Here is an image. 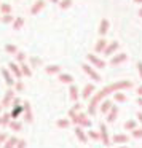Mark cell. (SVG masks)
Masks as SVG:
<instances>
[{"label":"cell","mask_w":142,"mask_h":148,"mask_svg":"<svg viewBox=\"0 0 142 148\" xmlns=\"http://www.w3.org/2000/svg\"><path fill=\"white\" fill-rule=\"evenodd\" d=\"M137 92H139V94H141V96H142V86H141V88H139V89H137Z\"/></svg>","instance_id":"f6af8a7d"},{"label":"cell","mask_w":142,"mask_h":148,"mask_svg":"<svg viewBox=\"0 0 142 148\" xmlns=\"http://www.w3.org/2000/svg\"><path fill=\"white\" fill-rule=\"evenodd\" d=\"M8 118H10V116H8V115H3V118L0 119V121L3 123V124H7V123H8Z\"/></svg>","instance_id":"8d00e7d4"},{"label":"cell","mask_w":142,"mask_h":148,"mask_svg":"<svg viewBox=\"0 0 142 148\" xmlns=\"http://www.w3.org/2000/svg\"><path fill=\"white\" fill-rule=\"evenodd\" d=\"M43 7H45V2H43V0H39V2H37V3L34 5L32 8H30V13H32V14H37Z\"/></svg>","instance_id":"8992f818"},{"label":"cell","mask_w":142,"mask_h":148,"mask_svg":"<svg viewBox=\"0 0 142 148\" xmlns=\"http://www.w3.org/2000/svg\"><path fill=\"white\" fill-rule=\"evenodd\" d=\"M120 148H126V147H120Z\"/></svg>","instance_id":"681fc988"},{"label":"cell","mask_w":142,"mask_h":148,"mask_svg":"<svg viewBox=\"0 0 142 148\" xmlns=\"http://www.w3.org/2000/svg\"><path fill=\"white\" fill-rule=\"evenodd\" d=\"M115 100H118V102H125V100H126L125 94H121V92H116V94H115Z\"/></svg>","instance_id":"83f0119b"},{"label":"cell","mask_w":142,"mask_h":148,"mask_svg":"<svg viewBox=\"0 0 142 148\" xmlns=\"http://www.w3.org/2000/svg\"><path fill=\"white\" fill-rule=\"evenodd\" d=\"M59 70H61L59 65H48L46 67V73H59Z\"/></svg>","instance_id":"ac0fdd59"},{"label":"cell","mask_w":142,"mask_h":148,"mask_svg":"<svg viewBox=\"0 0 142 148\" xmlns=\"http://www.w3.org/2000/svg\"><path fill=\"white\" fill-rule=\"evenodd\" d=\"M0 108H2V105H0Z\"/></svg>","instance_id":"f907efd6"},{"label":"cell","mask_w":142,"mask_h":148,"mask_svg":"<svg viewBox=\"0 0 142 148\" xmlns=\"http://www.w3.org/2000/svg\"><path fill=\"white\" fill-rule=\"evenodd\" d=\"M23 24H24V19L23 18H16V19H14V30H19L21 27H23Z\"/></svg>","instance_id":"d6986e66"},{"label":"cell","mask_w":142,"mask_h":148,"mask_svg":"<svg viewBox=\"0 0 142 148\" xmlns=\"http://www.w3.org/2000/svg\"><path fill=\"white\" fill-rule=\"evenodd\" d=\"M51 2H53V3H58V2H59V0H51Z\"/></svg>","instance_id":"c3c4849f"},{"label":"cell","mask_w":142,"mask_h":148,"mask_svg":"<svg viewBox=\"0 0 142 148\" xmlns=\"http://www.w3.org/2000/svg\"><path fill=\"white\" fill-rule=\"evenodd\" d=\"M23 88H24V84L21 83V81H19V83H16V89L18 91H23Z\"/></svg>","instance_id":"ab89813d"},{"label":"cell","mask_w":142,"mask_h":148,"mask_svg":"<svg viewBox=\"0 0 142 148\" xmlns=\"http://www.w3.org/2000/svg\"><path fill=\"white\" fill-rule=\"evenodd\" d=\"M21 72H23V73L26 75V77H30V69L27 67L26 64H23V62H21Z\"/></svg>","instance_id":"603a6c76"},{"label":"cell","mask_w":142,"mask_h":148,"mask_svg":"<svg viewBox=\"0 0 142 148\" xmlns=\"http://www.w3.org/2000/svg\"><path fill=\"white\" fill-rule=\"evenodd\" d=\"M136 3H142V0H134Z\"/></svg>","instance_id":"7dc6e473"},{"label":"cell","mask_w":142,"mask_h":148,"mask_svg":"<svg viewBox=\"0 0 142 148\" xmlns=\"http://www.w3.org/2000/svg\"><path fill=\"white\" fill-rule=\"evenodd\" d=\"M107 30H109V21L102 19L101 21V27H99V35H105Z\"/></svg>","instance_id":"9c48e42d"},{"label":"cell","mask_w":142,"mask_h":148,"mask_svg":"<svg viewBox=\"0 0 142 148\" xmlns=\"http://www.w3.org/2000/svg\"><path fill=\"white\" fill-rule=\"evenodd\" d=\"M109 108H112V102H110V100H105V102L101 105V110H102V113H105Z\"/></svg>","instance_id":"44dd1931"},{"label":"cell","mask_w":142,"mask_h":148,"mask_svg":"<svg viewBox=\"0 0 142 148\" xmlns=\"http://www.w3.org/2000/svg\"><path fill=\"white\" fill-rule=\"evenodd\" d=\"M93 91H94V84H86V86H85V89H83V94H81V96H83L85 99H88V97H90L91 94H93Z\"/></svg>","instance_id":"8fae6325"},{"label":"cell","mask_w":142,"mask_h":148,"mask_svg":"<svg viewBox=\"0 0 142 148\" xmlns=\"http://www.w3.org/2000/svg\"><path fill=\"white\" fill-rule=\"evenodd\" d=\"M101 135H102V140H104V143L105 145H109L110 143V140H109V135H107V129H105V126H101Z\"/></svg>","instance_id":"4fadbf2b"},{"label":"cell","mask_w":142,"mask_h":148,"mask_svg":"<svg viewBox=\"0 0 142 148\" xmlns=\"http://www.w3.org/2000/svg\"><path fill=\"white\" fill-rule=\"evenodd\" d=\"M16 143H18V138H16V137H11L10 140L7 142V145H5V148H13Z\"/></svg>","instance_id":"7402d4cb"},{"label":"cell","mask_w":142,"mask_h":148,"mask_svg":"<svg viewBox=\"0 0 142 148\" xmlns=\"http://www.w3.org/2000/svg\"><path fill=\"white\" fill-rule=\"evenodd\" d=\"M116 48H118V42H112L109 46H105V49H104V54H105V56H110Z\"/></svg>","instance_id":"5b68a950"},{"label":"cell","mask_w":142,"mask_h":148,"mask_svg":"<svg viewBox=\"0 0 142 148\" xmlns=\"http://www.w3.org/2000/svg\"><path fill=\"white\" fill-rule=\"evenodd\" d=\"M59 80H61L62 83H72V81H74V77H72V75H67V73H62V75H59Z\"/></svg>","instance_id":"5bb4252c"},{"label":"cell","mask_w":142,"mask_h":148,"mask_svg":"<svg viewBox=\"0 0 142 148\" xmlns=\"http://www.w3.org/2000/svg\"><path fill=\"white\" fill-rule=\"evenodd\" d=\"M5 140V134H2V135H0V142H3Z\"/></svg>","instance_id":"7bdbcfd3"},{"label":"cell","mask_w":142,"mask_h":148,"mask_svg":"<svg viewBox=\"0 0 142 148\" xmlns=\"http://www.w3.org/2000/svg\"><path fill=\"white\" fill-rule=\"evenodd\" d=\"M75 134H77V137H78V138H80V142H86V140H88V138H86V135H85V132L81 131L80 127H77V129H75Z\"/></svg>","instance_id":"e0dca14e"},{"label":"cell","mask_w":142,"mask_h":148,"mask_svg":"<svg viewBox=\"0 0 142 148\" xmlns=\"http://www.w3.org/2000/svg\"><path fill=\"white\" fill-rule=\"evenodd\" d=\"M123 61H126V54L125 53H120V54H116L115 58H112V64L113 65H116V64H120V62H123Z\"/></svg>","instance_id":"30bf717a"},{"label":"cell","mask_w":142,"mask_h":148,"mask_svg":"<svg viewBox=\"0 0 142 148\" xmlns=\"http://www.w3.org/2000/svg\"><path fill=\"white\" fill-rule=\"evenodd\" d=\"M26 121H32V115H30V107H29V103H26Z\"/></svg>","instance_id":"cb8c5ba5"},{"label":"cell","mask_w":142,"mask_h":148,"mask_svg":"<svg viewBox=\"0 0 142 148\" xmlns=\"http://www.w3.org/2000/svg\"><path fill=\"white\" fill-rule=\"evenodd\" d=\"M58 126H59V127H67V126H69V121H67V119H59V121H58Z\"/></svg>","instance_id":"f546056e"},{"label":"cell","mask_w":142,"mask_h":148,"mask_svg":"<svg viewBox=\"0 0 142 148\" xmlns=\"http://www.w3.org/2000/svg\"><path fill=\"white\" fill-rule=\"evenodd\" d=\"M121 88H131V81H120V83L110 84V86H107V88H105V89L101 91L99 94H96V96H94V99L91 100V105H90V113H91V115H94L97 102H99V100L102 99L104 96H107V94L113 92V91H116V89H121Z\"/></svg>","instance_id":"6da1fadb"},{"label":"cell","mask_w":142,"mask_h":148,"mask_svg":"<svg viewBox=\"0 0 142 148\" xmlns=\"http://www.w3.org/2000/svg\"><path fill=\"white\" fill-rule=\"evenodd\" d=\"M137 103H139V105L142 107V97H139V99H137Z\"/></svg>","instance_id":"b9f144b4"},{"label":"cell","mask_w":142,"mask_h":148,"mask_svg":"<svg viewBox=\"0 0 142 148\" xmlns=\"http://www.w3.org/2000/svg\"><path fill=\"white\" fill-rule=\"evenodd\" d=\"M113 142H115V143H125V142H128V137H126V135L118 134V135L113 137Z\"/></svg>","instance_id":"2e32d148"},{"label":"cell","mask_w":142,"mask_h":148,"mask_svg":"<svg viewBox=\"0 0 142 148\" xmlns=\"http://www.w3.org/2000/svg\"><path fill=\"white\" fill-rule=\"evenodd\" d=\"M5 49H7L8 53H16V46H14V45H7V48H5Z\"/></svg>","instance_id":"d6a6232c"},{"label":"cell","mask_w":142,"mask_h":148,"mask_svg":"<svg viewBox=\"0 0 142 148\" xmlns=\"http://www.w3.org/2000/svg\"><path fill=\"white\" fill-rule=\"evenodd\" d=\"M132 135H134L136 138L142 137V129H134V132H132Z\"/></svg>","instance_id":"1f68e13d"},{"label":"cell","mask_w":142,"mask_h":148,"mask_svg":"<svg viewBox=\"0 0 142 148\" xmlns=\"http://www.w3.org/2000/svg\"><path fill=\"white\" fill-rule=\"evenodd\" d=\"M88 61H90L93 65H96V67H99V69H104V67H105V62H104L102 59L96 58L94 54H88Z\"/></svg>","instance_id":"3957f363"},{"label":"cell","mask_w":142,"mask_h":148,"mask_svg":"<svg viewBox=\"0 0 142 148\" xmlns=\"http://www.w3.org/2000/svg\"><path fill=\"white\" fill-rule=\"evenodd\" d=\"M19 113H23V107H16V108L13 110V113H11V115L16 118V116H19Z\"/></svg>","instance_id":"f1b7e54d"},{"label":"cell","mask_w":142,"mask_h":148,"mask_svg":"<svg viewBox=\"0 0 142 148\" xmlns=\"http://www.w3.org/2000/svg\"><path fill=\"white\" fill-rule=\"evenodd\" d=\"M139 16L142 18V8H141V10H139Z\"/></svg>","instance_id":"bcb514c9"},{"label":"cell","mask_w":142,"mask_h":148,"mask_svg":"<svg viewBox=\"0 0 142 148\" xmlns=\"http://www.w3.org/2000/svg\"><path fill=\"white\" fill-rule=\"evenodd\" d=\"M125 127H126V129H134V127H136V121H126Z\"/></svg>","instance_id":"4dcf8cb0"},{"label":"cell","mask_w":142,"mask_h":148,"mask_svg":"<svg viewBox=\"0 0 142 148\" xmlns=\"http://www.w3.org/2000/svg\"><path fill=\"white\" fill-rule=\"evenodd\" d=\"M18 61L24 62V61H26V54H24V53H18Z\"/></svg>","instance_id":"836d02e7"},{"label":"cell","mask_w":142,"mask_h":148,"mask_svg":"<svg viewBox=\"0 0 142 148\" xmlns=\"http://www.w3.org/2000/svg\"><path fill=\"white\" fill-rule=\"evenodd\" d=\"M0 10H2V13H5V14H8L11 11V7L8 3H3V5H0Z\"/></svg>","instance_id":"d4e9b609"},{"label":"cell","mask_w":142,"mask_h":148,"mask_svg":"<svg viewBox=\"0 0 142 148\" xmlns=\"http://www.w3.org/2000/svg\"><path fill=\"white\" fill-rule=\"evenodd\" d=\"M2 75H3L5 81L8 83V86H13V84H14V80H13V77L10 75V72H8L7 69H2Z\"/></svg>","instance_id":"277c9868"},{"label":"cell","mask_w":142,"mask_h":148,"mask_svg":"<svg viewBox=\"0 0 142 148\" xmlns=\"http://www.w3.org/2000/svg\"><path fill=\"white\" fill-rule=\"evenodd\" d=\"M8 67L11 69V72L14 73V77H18V78H21V77H23V72H21V69L18 67V65L14 64V62H10V65H8Z\"/></svg>","instance_id":"52a82bcc"},{"label":"cell","mask_w":142,"mask_h":148,"mask_svg":"<svg viewBox=\"0 0 142 148\" xmlns=\"http://www.w3.org/2000/svg\"><path fill=\"white\" fill-rule=\"evenodd\" d=\"M11 21H13V18L10 16V13H8V14H5V16L2 18V23H3V24H10Z\"/></svg>","instance_id":"4316f807"},{"label":"cell","mask_w":142,"mask_h":148,"mask_svg":"<svg viewBox=\"0 0 142 148\" xmlns=\"http://www.w3.org/2000/svg\"><path fill=\"white\" fill-rule=\"evenodd\" d=\"M137 69H139V73H141V77H142V62H137Z\"/></svg>","instance_id":"60d3db41"},{"label":"cell","mask_w":142,"mask_h":148,"mask_svg":"<svg viewBox=\"0 0 142 148\" xmlns=\"http://www.w3.org/2000/svg\"><path fill=\"white\" fill-rule=\"evenodd\" d=\"M11 99H13V91H8V92L5 94V97H3V102H2V107H7L8 103L11 102Z\"/></svg>","instance_id":"7c38bea8"},{"label":"cell","mask_w":142,"mask_h":148,"mask_svg":"<svg viewBox=\"0 0 142 148\" xmlns=\"http://www.w3.org/2000/svg\"><path fill=\"white\" fill-rule=\"evenodd\" d=\"M16 148H26V142H24V140H21V142H18V145H16Z\"/></svg>","instance_id":"d590c367"},{"label":"cell","mask_w":142,"mask_h":148,"mask_svg":"<svg viewBox=\"0 0 142 148\" xmlns=\"http://www.w3.org/2000/svg\"><path fill=\"white\" fill-rule=\"evenodd\" d=\"M39 62H40V59H37V58H35V59H34V58L30 59V64H32V65H37Z\"/></svg>","instance_id":"f35d334b"},{"label":"cell","mask_w":142,"mask_h":148,"mask_svg":"<svg viewBox=\"0 0 142 148\" xmlns=\"http://www.w3.org/2000/svg\"><path fill=\"white\" fill-rule=\"evenodd\" d=\"M90 137H93V138H99V134H97V132H93V131H91V132H90Z\"/></svg>","instance_id":"74e56055"},{"label":"cell","mask_w":142,"mask_h":148,"mask_svg":"<svg viewBox=\"0 0 142 148\" xmlns=\"http://www.w3.org/2000/svg\"><path fill=\"white\" fill-rule=\"evenodd\" d=\"M81 69H83V70L86 72V73L90 75V77L93 78L94 81H101V75L97 73L96 70H93V69H91V67H90V65H88V64H83V65H81Z\"/></svg>","instance_id":"7a4b0ae2"},{"label":"cell","mask_w":142,"mask_h":148,"mask_svg":"<svg viewBox=\"0 0 142 148\" xmlns=\"http://www.w3.org/2000/svg\"><path fill=\"white\" fill-rule=\"evenodd\" d=\"M70 5H72V0H62V2H61V8H62V10L69 8Z\"/></svg>","instance_id":"484cf974"},{"label":"cell","mask_w":142,"mask_h":148,"mask_svg":"<svg viewBox=\"0 0 142 148\" xmlns=\"http://www.w3.org/2000/svg\"><path fill=\"white\" fill-rule=\"evenodd\" d=\"M137 118H139V121H142V113H137Z\"/></svg>","instance_id":"ee69618b"},{"label":"cell","mask_w":142,"mask_h":148,"mask_svg":"<svg viewBox=\"0 0 142 148\" xmlns=\"http://www.w3.org/2000/svg\"><path fill=\"white\" fill-rule=\"evenodd\" d=\"M116 113H118V108L116 107H112V112H110V115L107 116V121H115V118H116Z\"/></svg>","instance_id":"9a60e30c"},{"label":"cell","mask_w":142,"mask_h":148,"mask_svg":"<svg viewBox=\"0 0 142 148\" xmlns=\"http://www.w3.org/2000/svg\"><path fill=\"white\" fill-rule=\"evenodd\" d=\"M11 129H13V131H19L21 124H19V123H11Z\"/></svg>","instance_id":"e575fe53"},{"label":"cell","mask_w":142,"mask_h":148,"mask_svg":"<svg viewBox=\"0 0 142 148\" xmlns=\"http://www.w3.org/2000/svg\"><path fill=\"white\" fill-rule=\"evenodd\" d=\"M105 46H107V42H105V38H101L99 42L96 43V53H104V49H105Z\"/></svg>","instance_id":"ba28073f"},{"label":"cell","mask_w":142,"mask_h":148,"mask_svg":"<svg viewBox=\"0 0 142 148\" xmlns=\"http://www.w3.org/2000/svg\"><path fill=\"white\" fill-rule=\"evenodd\" d=\"M77 97H78L77 86H70V99H72V100H77Z\"/></svg>","instance_id":"ffe728a7"}]
</instances>
